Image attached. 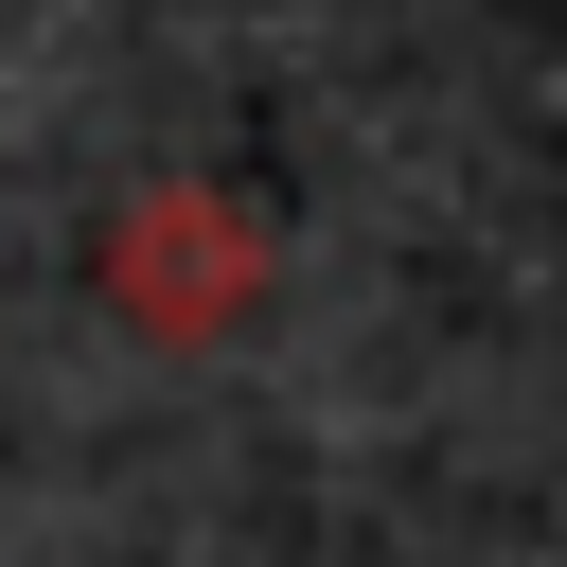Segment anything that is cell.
<instances>
[{"label": "cell", "instance_id": "cell-1", "mask_svg": "<svg viewBox=\"0 0 567 567\" xmlns=\"http://www.w3.org/2000/svg\"><path fill=\"white\" fill-rule=\"evenodd\" d=\"M106 284H124L142 337H230V301H248V213H230V195H142V213L106 230Z\"/></svg>", "mask_w": 567, "mask_h": 567}]
</instances>
